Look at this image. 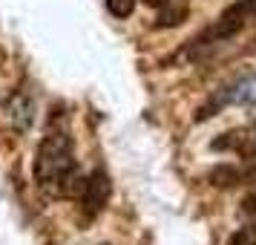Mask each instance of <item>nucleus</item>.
Masks as SVG:
<instances>
[{"mask_svg":"<svg viewBox=\"0 0 256 245\" xmlns=\"http://www.w3.org/2000/svg\"><path fill=\"white\" fill-rule=\"evenodd\" d=\"M6 118L18 133H26L35 121V104L26 93H12L9 101H6Z\"/></svg>","mask_w":256,"mask_h":245,"instance_id":"4","label":"nucleus"},{"mask_svg":"<svg viewBox=\"0 0 256 245\" xmlns=\"http://www.w3.org/2000/svg\"><path fill=\"white\" fill-rule=\"evenodd\" d=\"M184 18H187V6H178V9H170V3L164 6V12L156 18V29H167V26H178V24H184Z\"/></svg>","mask_w":256,"mask_h":245,"instance_id":"6","label":"nucleus"},{"mask_svg":"<svg viewBox=\"0 0 256 245\" xmlns=\"http://www.w3.org/2000/svg\"><path fill=\"white\" fill-rule=\"evenodd\" d=\"M254 113H256V107H254Z\"/></svg>","mask_w":256,"mask_h":245,"instance_id":"12","label":"nucleus"},{"mask_svg":"<svg viewBox=\"0 0 256 245\" xmlns=\"http://www.w3.org/2000/svg\"><path fill=\"white\" fill-rule=\"evenodd\" d=\"M254 170H244V167H236V164H216L210 170V182L216 187H236V185H244L254 179Z\"/></svg>","mask_w":256,"mask_h":245,"instance_id":"5","label":"nucleus"},{"mask_svg":"<svg viewBox=\"0 0 256 245\" xmlns=\"http://www.w3.org/2000/svg\"><path fill=\"white\" fill-rule=\"evenodd\" d=\"M228 15H233L236 21H242V24H248V21H256V0H236V3H230L228 9H224Z\"/></svg>","mask_w":256,"mask_h":245,"instance_id":"7","label":"nucleus"},{"mask_svg":"<svg viewBox=\"0 0 256 245\" xmlns=\"http://www.w3.org/2000/svg\"><path fill=\"white\" fill-rule=\"evenodd\" d=\"M35 185L44 196L64 199L72 196L75 190L84 187V179L78 176V162H75V144L66 127H52L40 139L35 153Z\"/></svg>","mask_w":256,"mask_h":245,"instance_id":"1","label":"nucleus"},{"mask_svg":"<svg viewBox=\"0 0 256 245\" xmlns=\"http://www.w3.org/2000/svg\"><path fill=\"white\" fill-rule=\"evenodd\" d=\"M170 0H144V6H150V9H164Z\"/></svg>","mask_w":256,"mask_h":245,"instance_id":"10","label":"nucleus"},{"mask_svg":"<svg viewBox=\"0 0 256 245\" xmlns=\"http://www.w3.org/2000/svg\"><path fill=\"white\" fill-rule=\"evenodd\" d=\"M228 245H256V225H244L230 233Z\"/></svg>","mask_w":256,"mask_h":245,"instance_id":"9","label":"nucleus"},{"mask_svg":"<svg viewBox=\"0 0 256 245\" xmlns=\"http://www.w3.org/2000/svg\"><path fill=\"white\" fill-rule=\"evenodd\" d=\"M106 12L112 15V18H130V15L136 12V0H106Z\"/></svg>","mask_w":256,"mask_h":245,"instance_id":"8","label":"nucleus"},{"mask_svg":"<svg viewBox=\"0 0 256 245\" xmlns=\"http://www.w3.org/2000/svg\"><path fill=\"white\" fill-rule=\"evenodd\" d=\"M244 210H248V213H256V196L244 199Z\"/></svg>","mask_w":256,"mask_h":245,"instance_id":"11","label":"nucleus"},{"mask_svg":"<svg viewBox=\"0 0 256 245\" xmlns=\"http://www.w3.org/2000/svg\"><path fill=\"white\" fill-rule=\"evenodd\" d=\"M219 153H239L242 159H254L256 156V127H239L230 133H222L219 139L210 144Z\"/></svg>","mask_w":256,"mask_h":245,"instance_id":"3","label":"nucleus"},{"mask_svg":"<svg viewBox=\"0 0 256 245\" xmlns=\"http://www.w3.org/2000/svg\"><path fill=\"white\" fill-rule=\"evenodd\" d=\"M112 196V182H110V176L106 170L101 167H95L90 179H84V187H81V210L86 219H95L101 210L106 208V202Z\"/></svg>","mask_w":256,"mask_h":245,"instance_id":"2","label":"nucleus"}]
</instances>
